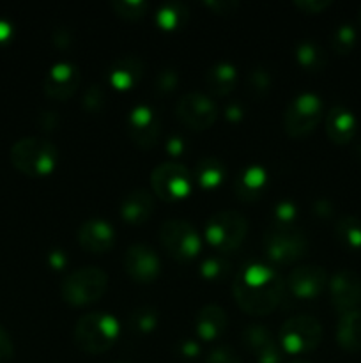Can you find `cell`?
Returning <instances> with one entry per match:
<instances>
[{
    "instance_id": "cell-1",
    "label": "cell",
    "mask_w": 361,
    "mask_h": 363,
    "mask_svg": "<svg viewBox=\"0 0 361 363\" xmlns=\"http://www.w3.org/2000/svg\"><path fill=\"white\" fill-rule=\"evenodd\" d=\"M285 286L282 275L271 266L251 262L237 273L232 284L236 303L246 314L268 315L283 300Z\"/></svg>"
},
{
    "instance_id": "cell-2",
    "label": "cell",
    "mask_w": 361,
    "mask_h": 363,
    "mask_svg": "<svg viewBox=\"0 0 361 363\" xmlns=\"http://www.w3.org/2000/svg\"><path fill=\"white\" fill-rule=\"evenodd\" d=\"M119 321L106 312H87L74 325V344L88 354L108 351L119 339Z\"/></svg>"
},
{
    "instance_id": "cell-3",
    "label": "cell",
    "mask_w": 361,
    "mask_h": 363,
    "mask_svg": "<svg viewBox=\"0 0 361 363\" xmlns=\"http://www.w3.org/2000/svg\"><path fill=\"white\" fill-rule=\"evenodd\" d=\"M11 163L20 172L32 177L48 176L59 162V149L53 142L41 137L18 138L11 147Z\"/></svg>"
},
{
    "instance_id": "cell-4",
    "label": "cell",
    "mask_w": 361,
    "mask_h": 363,
    "mask_svg": "<svg viewBox=\"0 0 361 363\" xmlns=\"http://www.w3.org/2000/svg\"><path fill=\"white\" fill-rule=\"evenodd\" d=\"M106 289H108V275L105 269L98 266H84V268L73 269L64 277L60 284L62 298L74 307L91 305L101 300Z\"/></svg>"
},
{
    "instance_id": "cell-5",
    "label": "cell",
    "mask_w": 361,
    "mask_h": 363,
    "mask_svg": "<svg viewBox=\"0 0 361 363\" xmlns=\"http://www.w3.org/2000/svg\"><path fill=\"white\" fill-rule=\"evenodd\" d=\"M308 236L296 223H273L264 234L265 255L276 264H292L306 255Z\"/></svg>"
},
{
    "instance_id": "cell-6",
    "label": "cell",
    "mask_w": 361,
    "mask_h": 363,
    "mask_svg": "<svg viewBox=\"0 0 361 363\" xmlns=\"http://www.w3.org/2000/svg\"><path fill=\"white\" fill-rule=\"evenodd\" d=\"M248 234V220L234 209H223L209 216L205 223V240L219 252H232Z\"/></svg>"
},
{
    "instance_id": "cell-7",
    "label": "cell",
    "mask_w": 361,
    "mask_h": 363,
    "mask_svg": "<svg viewBox=\"0 0 361 363\" xmlns=\"http://www.w3.org/2000/svg\"><path fill=\"white\" fill-rule=\"evenodd\" d=\"M324 330L314 315L297 314L287 319L280 328V347L289 354H303L314 351L321 344Z\"/></svg>"
},
{
    "instance_id": "cell-8",
    "label": "cell",
    "mask_w": 361,
    "mask_h": 363,
    "mask_svg": "<svg viewBox=\"0 0 361 363\" xmlns=\"http://www.w3.org/2000/svg\"><path fill=\"white\" fill-rule=\"evenodd\" d=\"M322 113H324L322 99L315 92H301L287 105L283 128L289 137L301 138L317 128Z\"/></svg>"
},
{
    "instance_id": "cell-9",
    "label": "cell",
    "mask_w": 361,
    "mask_h": 363,
    "mask_svg": "<svg viewBox=\"0 0 361 363\" xmlns=\"http://www.w3.org/2000/svg\"><path fill=\"white\" fill-rule=\"evenodd\" d=\"M159 241L165 250L177 261H191L202 250L197 229L186 220H166L159 227Z\"/></svg>"
},
{
    "instance_id": "cell-10",
    "label": "cell",
    "mask_w": 361,
    "mask_h": 363,
    "mask_svg": "<svg viewBox=\"0 0 361 363\" xmlns=\"http://www.w3.org/2000/svg\"><path fill=\"white\" fill-rule=\"evenodd\" d=\"M151 184L163 201H183L191 194L193 174L183 163L163 162L151 172Z\"/></svg>"
},
{
    "instance_id": "cell-11",
    "label": "cell",
    "mask_w": 361,
    "mask_h": 363,
    "mask_svg": "<svg viewBox=\"0 0 361 363\" xmlns=\"http://www.w3.org/2000/svg\"><path fill=\"white\" fill-rule=\"evenodd\" d=\"M176 113L186 128L204 131L218 119V106L207 94L186 92L176 103Z\"/></svg>"
},
{
    "instance_id": "cell-12",
    "label": "cell",
    "mask_w": 361,
    "mask_h": 363,
    "mask_svg": "<svg viewBox=\"0 0 361 363\" xmlns=\"http://www.w3.org/2000/svg\"><path fill=\"white\" fill-rule=\"evenodd\" d=\"M127 133L138 147L151 149L156 145L161 133V121L154 106L147 103L134 105L127 116Z\"/></svg>"
},
{
    "instance_id": "cell-13",
    "label": "cell",
    "mask_w": 361,
    "mask_h": 363,
    "mask_svg": "<svg viewBox=\"0 0 361 363\" xmlns=\"http://www.w3.org/2000/svg\"><path fill=\"white\" fill-rule=\"evenodd\" d=\"M124 269L134 282L151 284L161 273V261L149 245L134 243L124 254Z\"/></svg>"
},
{
    "instance_id": "cell-14",
    "label": "cell",
    "mask_w": 361,
    "mask_h": 363,
    "mask_svg": "<svg viewBox=\"0 0 361 363\" xmlns=\"http://www.w3.org/2000/svg\"><path fill=\"white\" fill-rule=\"evenodd\" d=\"M329 296L338 314L357 308L361 303V279L353 269H340L329 279Z\"/></svg>"
},
{
    "instance_id": "cell-15",
    "label": "cell",
    "mask_w": 361,
    "mask_h": 363,
    "mask_svg": "<svg viewBox=\"0 0 361 363\" xmlns=\"http://www.w3.org/2000/svg\"><path fill=\"white\" fill-rule=\"evenodd\" d=\"M81 85V73L78 69V66H74L73 62H57L50 67V71L46 73L45 78V89L46 94L53 99H59V101H66V99L73 98L76 94V91Z\"/></svg>"
},
{
    "instance_id": "cell-16",
    "label": "cell",
    "mask_w": 361,
    "mask_h": 363,
    "mask_svg": "<svg viewBox=\"0 0 361 363\" xmlns=\"http://www.w3.org/2000/svg\"><path fill=\"white\" fill-rule=\"evenodd\" d=\"M328 284V272L317 264L297 266L287 279L290 293L299 300H314L326 289Z\"/></svg>"
},
{
    "instance_id": "cell-17",
    "label": "cell",
    "mask_w": 361,
    "mask_h": 363,
    "mask_svg": "<svg viewBox=\"0 0 361 363\" xmlns=\"http://www.w3.org/2000/svg\"><path fill=\"white\" fill-rule=\"evenodd\" d=\"M243 342L257 358V363H282V347L264 325H248L243 332Z\"/></svg>"
},
{
    "instance_id": "cell-18",
    "label": "cell",
    "mask_w": 361,
    "mask_h": 363,
    "mask_svg": "<svg viewBox=\"0 0 361 363\" xmlns=\"http://www.w3.org/2000/svg\"><path fill=\"white\" fill-rule=\"evenodd\" d=\"M78 243L91 254H105L115 243V230L103 218H91L78 229Z\"/></svg>"
},
{
    "instance_id": "cell-19",
    "label": "cell",
    "mask_w": 361,
    "mask_h": 363,
    "mask_svg": "<svg viewBox=\"0 0 361 363\" xmlns=\"http://www.w3.org/2000/svg\"><path fill=\"white\" fill-rule=\"evenodd\" d=\"M227 326H229V315L225 308L216 303L204 305L195 318V332L198 339L205 342L218 340L225 333Z\"/></svg>"
},
{
    "instance_id": "cell-20",
    "label": "cell",
    "mask_w": 361,
    "mask_h": 363,
    "mask_svg": "<svg viewBox=\"0 0 361 363\" xmlns=\"http://www.w3.org/2000/svg\"><path fill=\"white\" fill-rule=\"evenodd\" d=\"M152 211H154V199H152L151 191L144 190V188L131 190L119 206L120 218L130 225H142L151 218Z\"/></svg>"
},
{
    "instance_id": "cell-21",
    "label": "cell",
    "mask_w": 361,
    "mask_h": 363,
    "mask_svg": "<svg viewBox=\"0 0 361 363\" xmlns=\"http://www.w3.org/2000/svg\"><path fill=\"white\" fill-rule=\"evenodd\" d=\"M144 60L137 55H124L113 60L108 71V80L119 91H127V89L134 87L137 82H140L142 74H144Z\"/></svg>"
},
{
    "instance_id": "cell-22",
    "label": "cell",
    "mask_w": 361,
    "mask_h": 363,
    "mask_svg": "<svg viewBox=\"0 0 361 363\" xmlns=\"http://www.w3.org/2000/svg\"><path fill=\"white\" fill-rule=\"evenodd\" d=\"M357 130V121L354 113L345 106H333L326 116V133L336 144H347L354 138Z\"/></svg>"
},
{
    "instance_id": "cell-23",
    "label": "cell",
    "mask_w": 361,
    "mask_h": 363,
    "mask_svg": "<svg viewBox=\"0 0 361 363\" xmlns=\"http://www.w3.org/2000/svg\"><path fill=\"white\" fill-rule=\"evenodd\" d=\"M268 186V170L262 165H248L237 174L236 194L243 201H257Z\"/></svg>"
},
{
    "instance_id": "cell-24",
    "label": "cell",
    "mask_w": 361,
    "mask_h": 363,
    "mask_svg": "<svg viewBox=\"0 0 361 363\" xmlns=\"http://www.w3.org/2000/svg\"><path fill=\"white\" fill-rule=\"evenodd\" d=\"M336 342L342 350L349 353H360L361 351V311L343 312L338 318L336 325Z\"/></svg>"
},
{
    "instance_id": "cell-25",
    "label": "cell",
    "mask_w": 361,
    "mask_h": 363,
    "mask_svg": "<svg viewBox=\"0 0 361 363\" xmlns=\"http://www.w3.org/2000/svg\"><path fill=\"white\" fill-rule=\"evenodd\" d=\"M209 91L214 96H229L236 89L237 69L229 60H222L211 66L205 73Z\"/></svg>"
},
{
    "instance_id": "cell-26",
    "label": "cell",
    "mask_w": 361,
    "mask_h": 363,
    "mask_svg": "<svg viewBox=\"0 0 361 363\" xmlns=\"http://www.w3.org/2000/svg\"><path fill=\"white\" fill-rule=\"evenodd\" d=\"M225 163L218 156H202L195 165L193 179L202 188H216L225 179Z\"/></svg>"
},
{
    "instance_id": "cell-27",
    "label": "cell",
    "mask_w": 361,
    "mask_h": 363,
    "mask_svg": "<svg viewBox=\"0 0 361 363\" xmlns=\"http://www.w3.org/2000/svg\"><path fill=\"white\" fill-rule=\"evenodd\" d=\"M190 11L184 2H165L156 11V23L163 30H179L188 23Z\"/></svg>"
},
{
    "instance_id": "cell-28",
    "label": "cell",
    "mask_w": 361,
    "mask_h": 363,
    "mask_svg": "<svg viewBox=\"0 0 361 363\" xmlns=\"http://www.w3.org/2000/svg\"><path fill=\"white\" fill-rule=\"evenodd\" d=\"M296 59L304 69L317 73L326 66V52L319 43L311 39H304L296 46Z\"/></svg>"
},
{
    "instance_id": "cell-29",
    "label": "cell",
    "mask_w": 361,
    "mask_h": 363,
    "mask_svg": "<svg viewBox=\"0 0 361 363\" xmlns=\"http://www.w3.org/2000/svg\"><path fill=\"white\" fill-rule=\"evenodd\" d=\"M335 234L343 247L350 248V250H360L361 248V220L357 216L345 215L338 218Z\"/></svg>"
},
{
    "instance_id": "cell-30",
    "label": "cell",
    "mask_w": 361,
    "mask_h": 363,
    "mask_svg": "<svg viewBox=\"0 0 361 363\" xmlns=\"http://www.w3.org/2000/svg\"><path fill=\"white\" fill-rule=\"evenodd\" d=\"M131 330L138 333H149L158 326V311L151 305H142L134 308L130 315Z\"/></svg>"
},
{
    "instance_id": "cell-31",
    "label": "cell",
    "mask_w": 361,
    "mask_h": 363,
    "mask_svg": "<svg viewBox=\"0 0 361 363\" xmlns=\"http://www.w3.org/2000/svg\"><path fill=\"white\" fill-rule=\"evenodd\" d=\"M356 28L350 23H342L335 28L331 35V46L338 55H347L356 45Z\"/></svg>"
},
{
    "instance_id": "cell-32",
    "label": "cell",
    "mask_w": 361,
    "mask_h": 363,
    "mask_svg": "<svg viewBox=\"0 0 361 363\" xmlns=\"http://www.w3.org/2000/svg\"><path fill=\"white\" fill-rule=\"evenodd\" d=\"M110 7L124 20H140L149 11V4L145 0H112Z\"/></svg>"
},
{
    "instance_id": "cell-33",
    "label": "cell",
    "mask_w": 361,
    "mask_h": 363,
    "mask_svg": "<svg viewBox=\"0 0 361 363\" xmlns=\"http://www.w3.org/2000/svg\"><path fill=\"white\" fill-rule=\"evenodd\" d=\"M271 87V74L265 67H255L248 74V89L255 98H262Z\"/></svg>"
},
{
    "instance_id": "cell-34",
    "label": "cell",
    "mask_w": 361,
    "mask_h": 363,
    "mask_svg": "<svg viewBox=\"0 0 361 363\" xmlns=\"http://www.w3.org/2000/svg\"><path fill=\"white\" fill-rule=\"evenodd\" d=\"M230 264L227 259L223 257H207L200 266V273L204 279L207 280H218L227 275Z\"/></svg>"
},
{
    "instance_id": "cell-35",
    "label": "cell",
    "mask_w": 361,
    "mask_h": 363,
    "mask_svg": "<svg viewBox=\"0 0 361 363\" xmlns=\"http://www.w3.org/2000/svg\"><path fill=\"white\" fill-rule=\"evenodd\" d=\"M103 103H105V92H103L101 85L98 84L88 85L84 92V99H81L84 108L91 113H98L99 110H101Z\"/></svg>"
},
{
    "instance_id": "cell-36",
    "label": "cell",
    "mask_w": 361,
    "mask_h": 363,
    "mask_svg": "<svg viewBox=\"0 0 361 363\" xmlns=\"http://www.w3.org/2000/svg\"><path fill=\"white\" fill-rule=\"evenodd\" d=\"M177 82H179V74L172 67H165V69L159 71L156 74V91L161 92V94H168L173 89L177 87Z\"/></svg>"
},
{
    "instance_id": "cell-37",
    "label": "cell",
    "mask_w": 361,
    "mask_h": 363,
    "mask_svg": "<svg viewBox=\"0 0 361 363\" xmlns=\"http://www.w3.org/2000/svg\"><path fill=\"white\" fill-rule=\"evenodd\" d=\"M297 216V208L292 201H280L275 206V223L289 225Z\"/></svg>"
},
{
    "instance_id": "cell-38",
    "label": "cell",
    "mask_w": 361,
    "mask_h": 363,
    "mask_svg": "<svg viewBox=\"0 0 361 363\" xmlns=\"http://www.w3.org/2000/svg\"><path fill=\"white\" fill-rule=\"evenodd\" d=\"M205 363H243L241 358L237 357L236 351L229 346H218L207 354Z\"/></svg>"
},
{
    "instance_id": "cell-39",
    "label": "cell",
    "mask_w": 361,
    "mask_h": 363,
    "mask_svg": "<svg viewBox=\"0 0 361 363\" xmlns=\"http://www.w3.org/2000/svg\"><path fill=\"white\" fill-rule=\"evenodd\" d=\"M14 357V344L9 332L0 325V363H7Z\"/></svg>"
},
{
    "instance_id": "cell-40",
    "label": "cell",
    "mask_w": 361,
    "mask_h": 363,
    "mask_svg": "<svg viewBox=\"0 0 361 363\" xmlns=\"http://www.w3.org/2000/svg\"><path fill=\"white\" fill-rule=\"evenodd\" d=\"M331 4H333V0H296V2H294V6H296L297 9L303 11V13L317 14V13H321V11L328 9Z\"/></svg>"
},
{
    "instance_id": "cell-41",
    "label": "cell",
    "mask_w": 361,
    "mask_h": 363,
    "mask_svg": "<svg viewBox=\"0 0 361 363\" xmlns=\"http://www.w3.org/2000/svg\"><path fill=\"white\" fill-rule=\"evenodd\" d=\"M205 6L214 11L216 14H230L239 7V2H236V0H223V2L222 0H212V2H205Z\"/></svg>"
},
{
    "instance_id": "cell-42",
    "label": "cell",
    "mask_w": 361,
    "mask_h": 363,
    "mask_svg": "<svg viewBox=\"0 0 361 363\" xmlns=\"http://www.w3.org/2000/svg\"><path fill=\"white\" fill-rule=\"evenodd\" d=\"M166 151H168V155L172 156H180L184 152V140L183 137H179V135H173V137H170L168 140H166Z\"/></svg>"
},
{
    "instance_id": "cell-43",
    "label": "cell",
    "mask_w": 361,
    "mask_h": 363,
    "mask_svg": "<svg viewBox=\"0 0 361 363\" xmlns=\"http://www.w3.org/2000/svg\"><path fill=\"white\" fill-rule=\"evenodd\" d=\"M314 211L321 216H329L333 213V206L328 199H319L314 206Z\"/></svg>"
},
{
    "instance_id": "cell-44",
    "label": "cell",
    "mask_w": 361,
    "mask_h": 363,
    "mask_svg": "<svg viewBox=\"0 0 361 363\" xmlns=\"http://www.w3.org/2000/svg\"><path fill=\"white\" fill-rule=\"evenodd\" d=\"M198 351H200V347H198V344L193 342V340H184V342L180 344V353H183L184 357H197Z\"/></svg>"
},
{
    "instance_id": "cell-45",
    "label": "cell",
    "mask_w": 361,
    "mask_h": 363,
    "mask_svg": "<svg viewBox=\"0 0 361 363\" xmlns=\"http://www.w3.org/2000/svg\"><path fill=\"white\" fill-rule=\"evenodd\" d=\"M225 117L230 121H239L241 117H243V108H241V105H237V103H230V105H227Z\"/></svg>"
},
{
    "instance_id": "cell-46",
    "label": "cell",
    "mask_w": 361,
    "mask_h": 363,
    "mask_svg": "<svg viewBox=\"0 0 361 363\" xmlns=\"http://www.w3.org/2000/svg\"><path fill=\"white\" fill-rule=\"evenodd\" d=\"M66 257H64L62 252L59 250H53L52 254H50V264L53 266L55 269H62L64 266H66Z\"/></svg>"
},
{
    "instance_id": "cell-47",
    "label": "cell",
    "mask_w": 361,
    "mask_h": 363,
    "mask_svg": "<svg viewBox=\"0 0 361 363\" xmlns=\"http://www.w3.org/2000/svg\"><path fill=\"white\" fill-rule=\"evenodd\" d=\"M11 34V25L7 21L0 20V41L7 39V35Z\"/></svg>"
},
{
    "instance_id": "cell-48",
    "label": "cell",
    "mask_w": 361,
    "mask_h": 363,
    "mask_svg": "<svg viewBox=\"0 0 361 363\" xmlns=\"http://www.w3.org/2000/svg\"><path fill=\"white\" fill-rule=\"evenodd\" d=\"M290 363H310V362H304V360H294V362H290Z\"/></svg>"
},
{
    "instance_id": "cell-49",
    "label": "cell",
    "mask_w": 361,
    "mask_h": 363,
    "mask_svg": "<svg viewBox=\"0 0 361 363\" xmlns=\"http://www.w3.org/2000/svg\"><path fill=\"white\" fill-rule=\"evenodd\" d=\"M357 155H360V156H361V144H360V145H357Z\"/></svg>"
},
{
    "instance_id": "cell-50",
    "label": "cell",
    "mask_w": 361,
    "mask_h": 363,
    "mask_svg": "<svg viewBox=\"0 0 361 363\" xmlns=\"http://www.w3.org/2000/svg\"><path fill=\"white\" fill-rule=\"evenodd\" d=\"M360 23H361V9H360Z\"/></svg>"
},
{
    "instance_id": "cell-51",
    "label": "cell",
    "mask_w": 361,
    "mask_h": 363,
    "mask_svg": "<svg viewBox=\"0 0 361 363\" xmlns=\"http://www.w3.org/2000/svg\"><path fill=\"white\" fill-rule=\"evenodd\" d=\"M115 363H127V362H115Z\"/></svg>"
}]
</instances>
